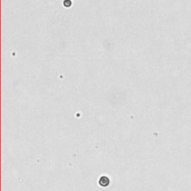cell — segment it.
Returning <instances> with one entry per match:
<instances>
[{"instance_id":"cell-1","label":"cell","mask_w":191,"mask_h":191,"mask_svg":"<svg viewBox=\"0 0 191 191\" xmlns=\"http://www.w3.org/2000/svg\"><path fill=\"white\" fill-rule=\"evenodd\" d=\"M99 185L101 187H108L110 184V180H109V178L107 176H102L99 178Z\"/></svg>"}]
</instances>
